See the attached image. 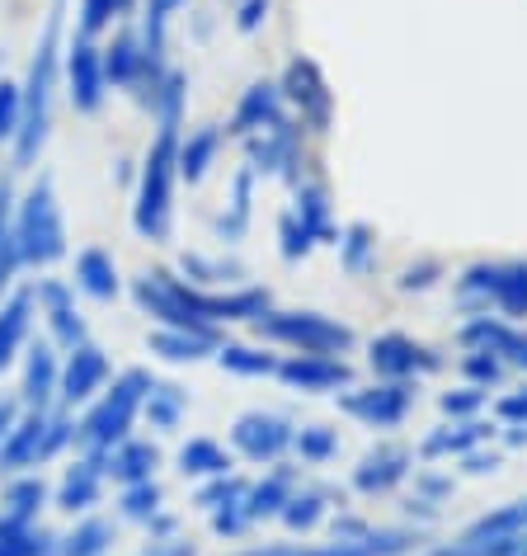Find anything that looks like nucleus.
Masks as SVG:
<instances>
[{"instance_id": "nucleus-1", "label": "nucleus", "mask_w": 527, "mask_h": 556, "mask_svg": "<svg viewBox=\"0 0 527 556\" xmlns=\"http://www.w3.org/2000/svg\"><path fill=\"white\" fill-rule=\"evenodd\" d=\"M184 76L165 72L156 90V142H151L142 175H137V199H132V227L146 241H170L175 227V179H179V142H184Z\"/></svg>"}, {"instance_id": "nucleus-2", "label": "nucleus", "mask_w": 527, "mask_h": 556, "mask_svg": "<svg viewBox=\"0 0 527 556\" xmlns=\"http://www.w3.org/2000/svg\"><path fill=\"white\" fill-rule=\"evenodd\" d=\"M132 302L151 321L175 326V330H207L217 336V326L231 321H255L269 312V288H235V293H203V288L175 278L170 269H151L132 278Z\"/></svg>"}, {"instance_id": "nucleus-3", "label": "nucleus", "mask_w": 527, "mask_h": 556, "mask_svg": "<svg viewBox=\"0 0 527 556\" xmlns=\"http://www.w3.org/2000/svg\"><path fill=\"white\" fill-rule=\"evenodd\" d=\"M62 20H66V5L52 0L48 10V24H43V38L34 48V62H29V76H24V114H20V132H15V170H29L38 161V151L48 147V132H52V90H57V66H62Z\"/></svg>"}, {"instance_id": "nucleus-4", "label": "nucleus", "mask_w": 527, "mask_h": 556, "mask_svg": "<svg viewBox=\"0 0 527 556\" xmlns=\"http://www.w3.org/2000/svg\"><path fill=\"white\" fill-rule=\"evenodd\" d=\"M151 392L146 368H128L118 372L114 387H104L100 401L86 410V420L76 425V443H86V453H108L123 439H132V425L142 415V401Z\"/></svg>"}, {"instance_id": "nucleus-5", "label": "nucleus", "mask_w": 527, "mask_h": 556, "mask_svg": "<svg viewBox=\"0 0 527 556\" xmlns=\"http://www.w3.org/2000/svg\"><path fill=\"white\" fill-rule=\"evenodd\" d=\"M15 245L20 260L34 269H48L66 255V222H62V203H57V185L52 175H38L29 193L15 207Z\"/></svg>"}, {"instance_id": "nucleus-6", "label": "nucleus", "mask_w": 527, "mask_h": 556, "mask_svg": "<svg viewBox=\"0 0 527 556\" xmlns=\"http://www.w3.org/2000/svg\"><path fill=\"white\" fill-rule=\"evenodd\" d=\"M457 302L471 316H490V307L504 321L527 316V260H480L457 278Z\"/></svg>"}, {"instance_id": "nucleus-7", "label": "nucleus", "mask_w": 527, "mask_h": 556, "mask_svg": "<svg viewBox=\"0 0 527 556\" xmlns=\"http://www.w3.org/2000/svg\"><path fill=\"white\" fill-rule=\"evenodd\" d=\"M249 326H255V336L264 344H287V350H297V354H321V358H344V354H354V344H358L354 330L325 312H273L269 307Z\"/></svg>"}, {"instance_id": "nucleus-8", "label": "nucleus", "mask_w": 527, "mask_h": 556, "mask_svg": "<svg viewBox=\"0 0 527 556\" xmlns=\"http://www.w3.org/2000/svg\"><path fill=\"white\" fill-rule=\"evenodd\" d=\"M279 90H283V104L297 109V118H301V128H307V132L325 137L330 128H335V90H330L325 72L311 58H293V62H287Z\"/></svg>"}, {"instance_id": "nucleus-9", "label": "nucleus", "mask_w": 527, "mask_h": 556, "mask_svg": "<svg viewBox=\"0 0 527 556\" xmlns=\"http://www.w3.org/2000/svg\"><path fill=\"white\" fill-rule=\"evenodd\" d=\"M414 406V382H372L339 396V410L368 429H396Z\"/></svg>"}, {"instance_id": "nucleus-10", "label": "nucleus", "mask_w": 527, "mask_h": 556, "mask_svg": "<svg viewBox=\"0 0 527 556\" xmlns=\"http://www.w3.org/2000/svg\"><path fill=\"white\" fill-rule=\"evenodd\" d=\"M245 161L255 175H283L287 185H301V165H307V156H301V128L293 118H283L279 128L259 132V137H245Z\"/></svg>"}, {"instance_id": "nucleus-11", "label": "nucleus", "mask_w": 527, "mask_h": 556, "mask_svg": "<svg viewBox=\"0 0 527 556\" xmlns=\"http://www.w3.org/2000/svg\"><path fill=\"white\" fill-rule=\"evenodd\" d=\"M368 364L386 382H414L420 372H438L442 358L428 350V344L400 336V330H386V336H377L368 344Z\"/></svg>"}, {"instance_id": "nucleus-12", "label": "nucleus", "mask_w": 527, "mask_h": 556, "mask_svg": "<svg viewBox=\"0 0 527 556\" xmlns=\"http://www.w3.org/2000/svg\"><path fill=\"white\" fill-rule=\"evenodd\" d=\"M293 420L273 410H245L241 420L231 425V448L245 457V463H279V457L293 448Z\"/></svg>"}, {"instance_id": "nucleus-13", "label": "nucleus", "mask_w": 527, "mask_h": 556, "mask_svg": "<svg viewBox=\"0 0 527 556\" xmlns=\"http://www.w3.org/2000/svg\"><path fill=\"white\" fill-rule=\"evenodd\" d=\"M66 94H72L76 114H100L108 80H104V52L94 48V38L76 34L66 43Z\"/></svg>"}, {"instance_id": "nucleus-14", "label": "nucleus", "mask_w": 527, "mask_h": 556, "mask_svg": "<svg viewBox=\"0 0 527 556\" xmlns=\"http://www.w3.org/2000/svg\"><path fill=\"white\" fill-rule=\"evenodd\" d=\"M114 378V368H108V354L100 350L94 340L76 344V350H66L62 358V378H57V396L62 406H80V401H94Z\"/></svg>"}, {"instance_id": "nucleus-15", "label": "nucleus", "mask_w": 527, "mask_h": 556, "mask_svg": "<svg viewBox=\"0 0 527 556\" xmlns=\"http://www.w3.org/2000/svg\"><path fill=\"white\" fill-rule=\"evenodd\" d=\"M34 302H38V312L48 316V336H52L57 350H76V344L90 340L86 316H80V307H76V293L62 283V278H38Z\"/></svg>"}, {"instance_id": "nucleus-16", "label": "nucleus", "mask_w": 527, "mask_h": 556, "mask_svg": "<svg viewBox=\"0 0 527 556\" xmlns=\"http://www.w3.org/2000/svg\"><path fill=\"white\" fill-rule=\"evenodd\" d=\"M420 533L410 528H372L368 538L358 542H330V547H264V552H241V556H396V552H410Z\"/></svg>"}, {"instance_id": "nucleus-17", "label": "nucleus", "mask_w": 527, "mask_h": 556, "mask_svg": "<svg viewBox=\"0 0 527 556\" xmlns=\"http://www.w3.org/2000/svg\"><path fill=\"white\" fill-rule=\"evenodd\" d=\"M462 344L466 350H480V354H494L499 364L527 368V330L504 321V316H471L462 326Z\"/></svg>"}, {"instance_id": "nucleus-18", "label": "nucleus", "mask_w": 527, "mask_h": 556, "mask_svg": "<svg viewBox=\"0 0 527 556\" xmlns=\"http://www.w3.org/2000/svg\"><path fill=\"white\" fill-rule=\"evenodd\" d=\"M283 387L293 392H339V387L354 382V368L344 358H321V354H287L279 358V372H273Z\"/></svg>"}, {"instance_id": "nucleus-19", "label": "nucleus", "mask_w": 527, "mask_h": 556, "mask_svg": "<svg viewBox=\"0 0 527 556\" xmlns=\"http://www.w3.org/2000/svg\"><path fill=\"white\" fill-rule=\"evenodd\" d=\"M287 114H283V90L273 86V80H255L245 94H241V104H235V114L227 123V137H259V132H269V128H279Z\"/></svg>"}, {"instance_id": "nucleus-20", "label": "nucleus", "mask_w": 527, "mask_h": 556, "mask_svg": "<svg viewBox=\"0 0 527 556\" xmlns=\"http://www.w3.org/2000/svg\"><path fill=\"white\" fill-rule=\"evenodd\" d=\"M410 467H414V453L406 443H377V448L354 467V491L358 495H386L410 477Z\"/></svg>"}, {"instance_id": "nucleus-21", "label": "nucleus", "mask_w": 527, "mask_h": 556, "mask_svg": "<svg viewBox=\"0 0 527 556\" xmlns=\"http://www.w3.org/2000/svg\"><path fill=\"white\" fill-rule=\"evenodd\" d=\"M48 429H52V410L20 415L15 429L5 434V448H0V471H5V467H38V463H48Z\"/></svg>"}, {"instance_id": "nucleus-22", "label": "nucleus", "mask_w": 527, "mask_h": 556, "mask_svg": "<svg viewBox=\"0 0 527 556\" xmlns=\"http://www.w3.org/2000/svg\"><path fill=\"white\" fill-rule=\"evenodd\" d=\"M104 467V477H114L118 485H137V481H156V467H160V453L156 443H142V439H123L118 448L108 453H86Z\"/></svg>"}, {"instance_id": "nucleus-23", "label": "nucleus", "mask_w": 527, "mask_h": 556, "mask_svg": "<svg viewBox=\"0 0 527 556\" xmlns=\"http://www.w3.org/2000/svg\"><path fill=\"white\" fill-rule=\"evenodd\" d=\"M57 378H62V364H57V344L43 340L34 344L29 358H24V382H20V401L29 410H52V396H57Z\"/></svg>"}, {"instance_id": "nucleus-24", "label": "nucleus", "mask_w": 527, "mask_h": 556, "mask_svg": "<svg viewBox=\"0 0 527 556\" xmlns=\"http://www.w3.org/2000/svg\"><path fill=\"white\" fill-rule=\"evenodd\" d=\"M293 213L301 217V227L316 236V245H339V227H335V207H330V189L321 179H301L293 189Z\"/></svg>"}, {"instance_id": "nucleus-25", "label": "nucleus", "mask_w": 527, "mask_h": 556, "mask_svg": "<svg viewBox=\"0 0 527 556\" xmlns=\"http://www.w3.org/2000/svg\"><path fill=\"white\" fill-rule=\"evenodd\" d=\"M104 481H108L104 467L94 463V457H80V463L66 467V477L57 485V509H66V514L94 509V505H100V495H104Z\"/></svg>"}, {"instance_id": "nucleus-26", "label": "nucleus", "mask_w": 527, "mask_h": 556, "mask_svg": "<svg viewBox=\"0 0 527 556\" xmlns=\"http://www.w3.org/2000/svg\"><path fill=\"white\" fill-rule=\"evenodd\" d=\"M146 350L160 354V358H170V364H198V358H207V354L221 350V340L207 336V330H175V326H160V330H151V336H146Z\"/></svg>"}, {"instance_id": "nucleus-27", "label": "nucleus", "mask_w": 527, "mask_h": 556, "mask_svg": "<svg viewBox=\"0 0 527 556\" xmlns=\"http://www.w3.org/2000/svg\"><path fill=\"white\" fill-rule=\"evenodd\" d=\"M34 288H24V293L5 298L0 302V372L15 364V354L24 350V340H29V326H34Z\"/></svg>"}, {"instance_id": "nucleus-28", "label": "nucleus", "mask_w": 527, "mask_h": 556, "mask_svg": "<svg viewBox=\"0 0 527 556\" xmlns=\"http://www.w3.org/2000/svg\"><path fill=\"white\" fill-rule=\"evenodd\" d=\"M76 288H80V293H90V298H100V302H114L123 293V278H118L114 255L100 250V245L80 250V255H76Z\"/></svg>"}, {"instance_id": "nucleus-29", "label": "nucleus", "mask_w": 527, "mask_h": 556, "mask_svg": "<svg viewBox=\"0 0 527 556\" xmlns=\"http://www.w3.org/2000/svg\"><path fill=\"white\" fill-rule=\"evenodd\" d=\"M490 434H494V425H485V420L442 425V429H434V434L420 443V453L424 457H466V453H476V443H485Z\"/></svg>"}, {"instance_id": "nucleus-30", "label": "nucleus", "mask_w": 527, "mask_h": 556, "mask_svg": "<svg viewBox=\"0 0 527 556\" xmlns=\"http://www.w3.org/2000/svg\"><path fill=\"white\" fill-rule=\"evenodd\" d=\"M297 491V471H273V477H264L259 485H249L245 491V514H249V523H259V519H279L283 505L293 500Z\"/></svg>"}, {"instance_id": "nucleus-31", "label": "nucleus", "mask_w": 527, "mask_h": 556, "mask_svg": "<svg viewBox=\"0 0 527 556\" xmlns=\"http://www.w3.org/2000/svg\"><path fill=\"white\" fill-rule=\"evenodd\" d=\"M179 471L184 477H198V481H213V477H231L235 463H231V453L221 448L217 439H189L184 448H179Z\"/></svg>"}, {"instance_id": "nucleus-32", "label": "nucleus", "mask_w": 527, "mask_h": 556, "mask_svg": "<svg viewBox=\"0 0 527 556\" xmlns=\"http://www.w3.org/2000/svg\"><path fill=\"white\" fill-rule=\"evenodd\" d=\"M221 142H227V132H221L217 123H207V128H198V132H189L184 142H179V179L198 185V179L207 175V165L217 161Z\"/></svg>"}, {"instance_id": "nucleus-33", "label": "nucleus", "mask_w": 527, "mask_h": 556, "mask_svg": "<svg viewBox=\"0 0 527 556\" xmlns=\"http://www.w3.org/2000/svg\"><path fill=\"white\" fill-rule=\"evenodd\" d=\"M184 410H189V392H184V387L151 382V392L142 401V415H146L151 429H160V434H175L179 420H184Z\"/></svg>"}, {"instance_id": "nucleus-34", "label": "nucleus", "mask_w": 527, "mask_h": 556, "mask_svg": "<svg viewBox=\"0 0 527 556\" xmlns=\"http://www.w3.org/2000/svg\"><path fill=\"white\" fill-rule=\"evenodd\" d=\"M339 264H344V274H354V278L377 269V231H372L368 222H349V227L339 231Z\"/></svg>"}, {"instance_id": "nucleus-35", "label": "nucleus", "mask_w": 527, "mask_h": 556, "mask_svg": "<svg viewBox=\"0 0 527 556\" xmlns=\"http://www.w3.org/2000/svg\"><path fill=\"white\" fill-rule=\"evenodd\" d=\"M217 364L235 372V378H273L279 372V354L259 350V344H221Z\"/></svg>"}, {"instance_id": "nucleus-36", "label": "nucleus", "mask_w": 527, "mask_h": 556, "mask_svg": "<svg viewBox=\"0 0 527 556\" xmlns=\"http://www.w3.org/2000/svg\"><path fill=\"white\" fill-rule=\"evenodd\" d=\"M108 542H114V523H104V519H80L72 533L62 538L57 556H104Z\"/></svg>"}, {"instance_id": "nucleus-37", "label": "nucleus", "mask_w": 527, "mask_h": 556, "mask_svg": "<svg viewBox=\"0 0 527 556\" xmlns=\"http://www.w3.org/2000/svg\"><path fill=\"white\" fill-rule=\"evenodd\" d=\"M43 500H48L43 477H24V481H15V485L5 491V519L34 523V519H38V509H43Z\"/></svg>"}, {"instance_id": "nucleus-38", "label": "nucleus", "mask_w": 527, "mask_h": 556, "mask_svg": "<svg viewBox=\"0 0 527 556\" xmlns=\"http://www.w3.org/2000/svg\"><path fill=\"white\" fill-rule=\"evenodd\" d=\"M160 505H165V491L156 481L123 485V495H118V514H123V519H137V523H151L160 514Z\"/></svg>"}, {"instance_id": "nucleus-39", "label": "nucleus", "mask_w": 527, "mask_h": 556, "mask_svg": "<svg viewBox=\"0 0 527 556\" xmlns=\"http://www.w3.org/2000/svg\"><path fill=\"white\" fill-rule=\"evenodd\" d=\"M293 448L301 453V463L321 467V463H330V457L339 453V429H330V425H307V429H297V434H293Z\"/></svg>"}, {"instance_id": "nucleus-40", "label": "nucleus", "mask_w": 527, "mask_h": 556, "mask_svg": "<svg viewBox=\"0 0 527 556\" xmlns=\"http://www.w3.org/2000/svg\"><path fill=\"white\" fill-rule=\"evenodd\" d=\"M279 519L293 528V533H311V528L325 519V491H293V500L283 505Z\"/></svg>"}, {"instance_id": "nucleus-41", "label": "nucleus", "mask_w": 527, "mask_h": 556, "mask_svg": "<svg viewBox=\"0 0 527 556\" xmlns=\"http://www.w3.org/2000/svg\"><path fill=\"white\" fill-rule=\"evenodd\" d=\"M249 189H255V170H241L235 175V189H231V217L217 222V231L227 236V241H241L249 227Z\"/></svg>"}, {"instance_id": "nucleus-42", "label": "nucleus", "mask_w": 527, "mask_h": 556, "mask_svg": "<svg viewBox=\"0 0 527 556\" xmlns=\"http://www.w3.org/2000/svg\"><path fill=\"white\" fill-rule=\"evenodd\" d=\"M137 0H80V34L94 38L100 29H108V20L128 15Z\"/></svg>"}, {"instance_id": "nucleus-43", "label": "nucleus", "mask_w": 527, "mask_h": 556, "mask_svg": "<svg viewBox=\"0 0 527 556\" xmlns=\"http://www.w3.org/2000/svg\"><path fill=\"white\" fill-rule=\"evenodd\" d=\"M311 245H316V236L301 227V217H297V213H283V217H279V250H283V260H287V264L307 260Z\"/></svg>"}, {"instance_id": "nucleus-44", "label": "nucleus", "mask_w": 527, "mask_h": 556, "mask_svg": "<svg viewBox=\"0 0 527 556\" xmlns=\"http://www.w3.org/2000/svg\"><path fill=\"white\" fill-rule=\"evenodd\" d=\"M245 491H249V481H241V477L231 471V477H213V481H207L193 505L213 514V509H221V505H235V500H245Z\"/></svg>"}, {"instance_id": "nucleus-45", "label": "nucleus", "mask_w": 527, "mask_h": 556, "mask_svg": "<svg viewBox=\"0 0 527 556\" xmlns=\"http://www.w3.org/2000/svg\"><path fill=\"white\" fill-rule=\"evenodd\" d=\"M20 114H24V94H20V86H15V80L0 76V142H15Z\"/></svg>"}, {"instance_id": "nucleus-46", "label": "nucleus", "mask_w": 527, "mask_h": 556, "mask_svg": "<svg viewBox=\"0 0 527 556\" xmlns=\"http://www.w3.org/2000/svg\"><path fill=\"white\" fill-rule=\"evenodd\" d=\"M442 415H452V420H476L480 406H485V387H457V392H442Z\"/></svg>"}, {"instance_id": "nucleus-47", "label": "nucleus", "mask_w": 527, "mask_h": 556, "mask_svg": "<svg viewBox=\"0 0 527 556\" xmlns=\"http://www.w3.org/2000/svg\"><path fill=\"white\" fill-rule=\"evenodd\" d=\"M184 274L198 278V283H231L241 274V264H227V260H207V255H184Z\"/></svg>"}, {"instance_id": "nucleus-48", "label": "nucleus", "mask_w": 527, "mask_h": 556, "mask_svg": "<svg viewBox=\"0 0 527 556\" xmlns=\"http://www.w3.org/2000/svg\"><path fill=\"white\" fill-rule=\"evenodd\" d=\"M462 372H466V382H471V387H494L499 378H504V364H499L494 354L471 350V354L462 358Z\"/></svg>"}, {"instance_id": "nucleus-49", "label": "nucleus", "mask_w": 527, "mask_h": 556, "mask_svg": "<svg viewBox=\"0 0 527 556\" xmlns=\"http://www.w3.org/2000/svg\"><path fill=\"white\" fill-rule=\"evenodd\" d=\"M494 415H499V420H509V425H527V387H518V392H509V396H499Z\"/></svg>"}, {"instance_id": "nucleus-50", "label": "nucleus", "mask_w": 527, "mask_h": 556, "mask_svg": "<svg viewBox=\"0 0 527 556\" xmlns=\"http://www.w3.org/2000/svg\"><path fill=\"white\" fill-rule=\"evenodd\" d=\"M264 20H269V0H245V5L235 10V29L241 34H255Z\"/></svg>"}, {"instance_id": "nucleus-51", "label": "nucleus", "mask_w": 527, "mask_h": 556, "mask_svg": "<svg viewBox=\"0 0 527 556\" xmlns=\"http://www.w3.org/2000/svg\"><path fill=\"white\" fill-rule=\"evenodd\" d=\"M442 269L438 260H428V264H410L406 274H400V293H414V288H428L434 283V274Z\"/></svg>"}, {"instance_id": "nucleus-52", "label": "nucleus", "mask_w": 527, "mask_h": 556, "mask_svg": "<svg viewBox=\"0 0 527 556\" xmlns=\"http://www.w3.org/2000/svg\"><path fill=\"white\" fill-rule=\"evenodd\" d=\"M137 556H193V542H184V538H151Z\"/></svg>"}, {"instance_id": "nucleus-53", "label": "nucleus", "mask_w": 527, "mask_h": 556, "mask_svg": "<svg viewBox=\"0 0 527 556\" xmlns=\"http://www.w3.org/2000/svg\"><path fill=\"white\" fill-rule=\"evenodd\" d=\"M494 467H499L494 453H466V457H462V471H466V477H490Z\"/></svg>"}, {"instance_id": "nucleus-54", "label": "nucleus", "mask_w": 527, "mask_h": 556, "mask_svg": "<svg viewBox=\"0 0 527 556\" xmlns=\"http://www.w3.org/2000/svg\"><path fill=\"white\" fill-rule=\"evenodd\" d=\"M414 485H420V495L428 500V505H434L438 495H448V491H452V481H442V477H420Z\"/></svg>"}, {"instance_id": "nucleus-55", "label": "nucleus", "mask_w": 527, "mask_h": 556, "mask_svg": "<svg viewBox=\"0 0 527 556\" xmlns=\"http://www.w3.org/2000/svg\"><path fill=\"white\" fill-rule=\"evenodd\" d=\"M20 420V410H15V401H0V448H5V434L15 429Z\"/></svg>"}, {"instance_id": "nucleus-56", "label": "nucleus", "mask_w": 527, "mask_h": 556, "mask_svg": "<svg viewBox=\"0 0 527 556\" xmlns=\"http://www.w3.org/2000/svg\"><path fill=\"white\" fill-rule=\"evenodd\" d=\"M509 443H513V448H523V443H527V425H509Z\"/></svg>"}, {"instance_id": "nucleus-57", "label": "nucleus", "mask_w": 527, "mask_h": 556, "mask_svg": "<svg viewBox=\"0 0 527 556\" xmlns=\"http://www.w3.org/2000/svg\"><path fill=\"white\" fill-rule=\"evenodd\" d=\"M518 556H527V552H518Z\"/></svg>"}]
</instances>
